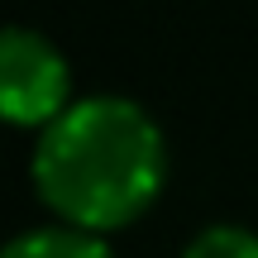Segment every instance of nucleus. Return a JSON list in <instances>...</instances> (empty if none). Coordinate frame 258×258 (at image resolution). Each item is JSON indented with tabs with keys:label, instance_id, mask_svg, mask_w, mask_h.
<instances>
[{
	"label": "nucleus",
	"instance_id": "f257e3e1",
	"mask_svg": "<svg viewBox=\"0 0 258 258\" xmlns=\"http://www.w3.org/2000/svg\"><path fill=\"white\" fill-rule=\"evenodd\" d=\"M29 172L62 225L105 234L158 201L167 182V139L139 101L91 91L38 134Z\"/></svg>",
	"mask_w": 258,
	"mask_h": 258
},
{
	"label": "nucleus",
	"instance_id": "f03ea898",
	"mask_svg": "<svg viewBox=\"0 0 258 258\" xmlns=\"http://www.w3.org/2000/svg\"><path fill=\"white\" fill-rule=\"evenodd\" d=\"M72 105V67L48 34L10 24L0 38V115L43 134Z\"/></svg>",
	"mask_w": 258,
	"mask_h": 258
},
{
	"label": "nucleus",
	"instance_id": "7ed1b4c3",
	"mask_svg": "<svg viewBox=\"0 0 258 258\" xmlns=\"http://www.w3.org/2000/svg\"><path fill=\"white\" fill-rule=\"evenodd\" d=\"M0 258H115V253L91 230H77V225H38V230L15 234L0 249Z\"/></svg>",
	"mask_w": 258,
	"mask_h": 258
},
{
	"label": "nucleus",
	"instance_id": "20e7f679",
	"mask_svg": "<svg viewBox=\"0 0 258 258\" xmlns=\"http://www.w3.org/2000/svg\"><path fill=\"white\" fill-rule=\"evenodd\" d=\"M182 258H258V234L249 225H206Z\"/></svg>",
	"mask_w": 258,
	"mask_h": 258
}]
</instances>
